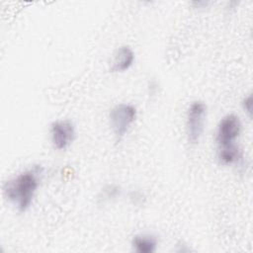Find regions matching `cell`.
<instances>
[{
    "label": "cell",
    "instance_id": "6da1fadb",
    "mask_svg": "<svg viewBox=\"0 0 253 253\" xmlns=\"http://www.w3.org/2000/svg\"><path fill=\"white\" fill-rule=\"evenodd\" d=\"M42 170L40 167H34L5 182L3 186L4 196L20 212L26 211L32 205L39 187V175Z\"/></svg>",
    "mask_w": 253,
    "mask_h": 253
},
{
    "label": "cell",
    "instance_id": "7a4b0ae2",
    "mask_svg": "<svg viewBox=\"0 0 253 253\" xmlns=\"http://www.w3.org/2000/svg\"><path fill=\"white\" fill-rule=\"evenodd\" d=\"M207 118V106L201 101L193 102L188 111L186 119V131L188 141L191 144L199 142L205 128Z\"/></svg>",
    "mask_w": 253,
    "mask_h": 253
},
{
    "label": "cell",
    "instance_id": "3957f363",
    "mask_svg": "<svg viewBox=\"0 0 253 253\" xmlns=\"http://www.w3.org/2000/svg\"><path fill=\"white\" fill-rule=\"evenodd\" d=\"M135 118L136 109L130 104H119L111 110L110 123L118 138H122L127 132Z\"/></svg>",
    "mask_w": 253,
    "mask_h": 253
},
{
    "label": "cell",
    "instance_id": "277c9868",
    "mask_svg": "<svg viewBox=\"0 0 253 253\" xmlns=\"http://www.w3.org/2000/svg\"><path fill=\"white\" fill-rule=\"evenodd\" d=\"M241 132V123L237 116L227 115L223 117L218 126L216 131V141L219 147L234 144L235 139Z\"/></svg>",
    "mask_w": 253,
    "mask_h": 253
},
{
    "label": "cell",
    "instance_id": "5b68a950",
    "mask_svg": "<svg viewBox=\"0 0 253 253\" xmlns=\"http://www.w3.org/2000/svg\"><path fill=\"white\" fill-rule=\"evenodd\" d=\"M50 136L54 148L58 150L66 149L75 137L73 124L68 120L53 122L50 126Z\"/></svg>",
    "mask_w": 253,
    "mask_h": 253
},
{
    "label": "cell",
    "instance_id": "8992f818",
    "mask_svg": "<svg viewBox=\"0 0 253 253\" xmlns=\"http://www.w3.org/2000/svg\"><path fill=\"white\" fill-rule=\"evenodd\" d=\"M134 61V53L128 46L118 48L112 60L110 70L112 72H123L127 70Z\"/></svg>",
    "mask_w": 253,
    "mask_h": 253
},
{
    "label": "cell",
    "instance_id": "52a82bcc",
    "mask_svg": "<svg viewBox=\"0 0 253 253\" xmlns=\"http://www.w3.org/2000/svg\"><path fill=\"white\" fill-rule=\"evenodd\" d=\"M131 244L137 253H153L157 246V240L152 235L139 234L133 237Z\"/></svg>",
    "mask_w": 253,
    "mask_h": 253
},
{
    "label": "cell",
    "instance_id": "ba28073f",
    "mask_svg": "<svg viewBox=\"0 0 253 253\" xmlns=\"http://www.w3.org/2000/svg\"><path fill=\"white\" fill-rule=\"evenodd\" d=\"M241 151L235 144L219 147L218 151V159L222 164L229 165L233 163H237L241 159Z\"/></svg>",
    "mask_w": 253,
    "mask_h": 253
},
{
    "label": "cell",
    "instance_id": "9c48e42d",
    "mask_svg": "<svg viewBox=\"0 0 253 253\" xmlns=\"http://www.w3.org/2000/svg\"><path fill=\"white\" fill-rule=\"evenodd\" d=\"M243 109L248 113V115L251 117L252 115V96L249 95L247 98H245L242 102Z\"/></svg>",
    "mask_w": 253,
    "mask_h": 253
}]
</instances>
